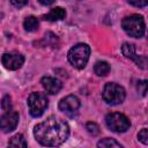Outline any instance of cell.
Returning a JSON list of instances; mask_svg holds the SVG:
<instances>
[{
    "instance_id": "obj_3",
    "label": "cell",
    "mask_w": 148,
    "mask_h": 148,
    "mask_svg": "<svg viewBox=\"0 0 148 148\" xmlns=\"http://www.w3.org/2000/svg\"><path fill=\"white\" fill-rule=\"evenodd\" d=\"M89 56H90L89 45L79 43L68 51L67 58H68L69 64L73 67H75L77 69H82L86 67V65L89 60Z\"/></svg>"
},
{
    "instance_id": "obj_17",
    "label": "cell",
    "mask_w": 148,
    "mask_h": 148,
    "mask_svg": "<svg viewBox=\"0 0 148 148\" xmlns=\"http://www.w3.org/2000/svg\"><path fill=\"white\" fill-rule=\"evenodd\" d=\"M136 91L140 96H146L148 94V80H140L136 82Z\"/></svg>"
},
{
    "instance_id": "obj_14",
    "label": "cell",
    "mask_w": 148,
    "mask_h": 148,
    "mask_svg": "<svg viewBox=\"0 0 148 148\" xmlns=\"http://www.w3.org/2000/svg\"><path fill=\"white\" fill-rule=\"evenodd\" d=\"M23 27H24V29L27 31L32 32V31H36L38 29L39 22H38L37 17H35V16H28L23 21Z\"/></svg>"
},
{
    "instance_id": "obj_1",
    "label": "cell",
    "mask_w": 148,
    "mask_h": 148,
    "mask_svg": "<svg viewBox=\"0 0 148 148\" xmlns=\"http://www.w3.org/2000/svg\"><path fill=\"white\" fill-rule=\"evenodd\" d=\"M34 135L42 146L58 147L67 140L69 135V126L65 120L51 116L35 126Z\"/></svg>"
},
{
    "instance_id": "obj_11",
    "label": "cell",
    "mask_w": 148,
    "mask_h": 148,
    "mask_svg": "<svg viewBox=\"0 0 148 148\" xmlns=\"http://www.w3.org/2000/svg\"><path fill=\"white\" fill-rule=\"evenodd\" d=\"M65 16H66V10H65L64 8H61V7H54V8H52V9L49 12V14L44 15L43 18H44V20H47V21L54 22V21L64 20Z\"/></svg>"
},
{
    "instance_id": "obj_10",
    "label": "cell",
    "mask_w": 148,
    "mask_h": 148,
    "mask_svg": "<svg viewBox=\"0 0 148 148\" xmlns=\"http://www.w3.org/2000/svg\"><path fill=\"white\" fill-rule=\"evenodd\" d=\"M40 83H42V86L44 87V89H45L49 94H52V95L58 94V92L60 91L61 87H62L61 82H60L58 79L52 77V76H44V77H42Z\"/></svg>"
},
{
    "instance_id": "obj_16",
    "label": "cell",
    "mask_w": 148,
    "mask_h": 148,
    "mask_svg": "<svg viewBox=\"0 0 148 148\" xmlns=\"http://www.w3.org/2000/svg\"><path fill=\"white\" fill-rule=\"evenodd\" d=\"M97 148H124V147L114 139L104 138L97 142Z\"/></svg>"
},
{
    "instance_id": "obj_19",
    "label": "cell",
    "mask_w": 148,
    "mask_h": 148,
    "mask_svg": "<svg viewBox=\"0 0 148 148\" xmlns=\"http://www.w3.org/2000/svg\"><path fill=\"white\" fill-rule=\"evenodd\" d=\"M1 108L3 111L6 112H9L10 109H12V99H10V96L9 95H5L2 97V101H1Z\"/></svg>"
},
{
    "instance_id": "obj_12",
    "label": "cell",
    "mask_w": 148,
    "mask_h": 148,
    "mask_svg": "<svg viewBox=\"0 0 148 148\" xmlns=\"http://www.w3.org/2000/svg\"><path fill=\"white\" fill-rule=\"evenodd\" d=\"M8 148H27V141H25L24 136L20 133L13 135L9 139Z\"/></svg>"
},
{
    "instance_id": "obj_5",
    "label": "cell",
    "mask_w": 148,
    "mask_h": 148,
    "mask_svg": "<svg viewBox=\"0 0 148 148\" xmlns=\"http://www.w3.org/2000/svg\"><path fill=\"white\" fill-rule=\"evenodd\" d=\"M27 103L29 106L30 114L35 118L40 117L49 105L47 97L43 92H31L28 97Z\"/></svg>"
},
{
    "instance_id": "obj_18",
    "label": "cell",
    "mask_w": 148,
    "mask_h": 148,
    "mask_svg": "<svg viewBox=\"0 0 148 148\" xmlns=\"http://www.w3.org/2000/svg\"><path fill=\"white\" fill-rule=\"evenodd\" d=\"M86 130L87 132L90 134V135H97L99 133V127L96 123H92V121H89L86 124Z\"/></svg>"
},
{
    "instance_id": "obj_21",
    "label": "cell",
    "mask_w": 148,
    "mask_h": 148,
    "mask_svg": "<svg viewBox=\"0 0 148 148\" xmlns=\"http://www.w3.org/2000/svg\"><path fill=\"white\" fill-rule=\"evenodd\" d=\"M128 3L131 6H135V7H145V6H148V0H143V1H128Z\"/></svg>"
},
{
    "instance_id": "obj_8",
    "label": "cell",
    "mask_w": 148,
    "mask_h": 148,
    "mask_svg": "<svg viewBox=\"0 0 148 148\" xmlns=\"http://www.w3.org/2000/svg\"><path fill=\"white\" fill-rule=\"evenodd\" d=\"M80 108V101L74 95H68L59 102V109L68 116H74Z\"/></svg>"
},
{
    "instance_id": "obj_9",
    "label": "cell",
    "mask_w": 148,
    "mask_h": 148,
    "mask_svg": "<svg viewBox=\"0 0 148 148\" xmlns=\"http://www.w3.org/2000/svg\"><path fill=\"white\" fill-rule=\"evenodd\" d=\"M18 124V113L16 111H9L1 116L0 119V126L2 132L8 133L16 128Z\"/></svg>"
},
{
    "instance_id": "obj_6",
    "label": "cell",
    "mask_w": 148,
    "mask_h": 148,
    "mask_svg": "<svg viewBox=\"0 0 148 148\" xmlns=\"http://www.w3.org/2000/svg\"><path fill=\"white\" fill-rule=\"evenodd\" d=\"M105 124L109 130H111L112 132H117V133L126 132L131 126L128 118L120 112L109 113L105 117Z\"/></svg>"
},
{
    "instance_id": "obj_15",
    "label": "cell",
    "mask_w": 148,
    "mask_h": 148,
    "mask_svg": "<svg viewBox=\"0 0 148 148\" xmlns=\"http://www.w3.org/2000/svg\"><path fill=\"white\" fill-rule=\"evenodd\" d=\"M94 72L98 76H105L110 72V65L106 61H97L94 66Z\"/></svg>"
},
{
    "instance_id": "obj_13",
    "label": "cell",
    "mask_w": 148,
    "mask_h": 148,
    "mask_svg": "<svg viewBox=\"0 0 148 148\" xmlns=\"http://www.w3.org/2000/svg\"><path fill=\"white\" fill-rule=\"evenodd\" d=\"M121 52H123V54L126 57V58H128V59H132L133 61H135L136 59H138V54H136V52H135V47H134V45L133 44H130V43H124L123 44V46H121Z\"/></svg>"
},
{
    "instance_id": "obj_7",
    "label": "cell",
    "mask_w": 148,
    "mask_h": 148,
    "mask_svg": "<svg viewBox=\"0 0 148 148\" xmlns=\"http://www.w3.org/2000/svg\"><path fill=\"white\" fill-rule=\"evenodd\" d=\"M1 62L5 68L9 71H16L22 67L24 62V57L18 52H8L3 53L1 58Z\"/></svg>"
},
{
    "instance_id": "obj_2",
    "label": "cell",
    "mask_w": 148,
    "mask_h": 148,
    "mask_svg": "<svg viewBox=\"0 0 148 148\" xmlns=\"http://www.w3.org/2000/svg\"><path fill=\"white\" fill-rule=\"evenodd\" d=\"M121 27L127 35L134 38L142 37L146 31L145 20L142 15H139V14H132L130 16L124 17L121 21Z\"/></svg>"
},
{
    "instance_id": "obj_22",
    "label": "cell",
    "mask_w": 148,
    "mask_h": 148,
    "mask_svg": "<svg viewBox=\"0 0 148 148\" xmlns=\"http://www.w3.org/2000/svg\"><path fill=\"white\" fill-rule=\"evenodd\" d=\"M10 3H12L13 6L17 7V8H21V7L25 6V5L28 3V1H15V0H13V1H10Z\"/></svg>"
},
{
    "instance_id": "obj_23",
    "label": "cell",
    "mask_w": 148,
    "mask_h": 148,
    "mask_svg": "<svg viewBox=\"0 0 148 148\" xmlns=\"http://www.w3.org/2000/svg\"><path fill=\"white\" fill-rule=\"evenodd\" d=\"M39 2L42 5H52L53 3V0H50V1H42V0H39Z\"/></svg>"
},
{
    "instance_id": "obj_20",
    "label": "cell",
    "mask_w": 148,
    "mask_h": 148,
    "mask_svg": "<svg viewBox=\"0 0 148 148\" xmlns=\"http://www.w3.org/2000/svg\"><path fill=\"white\" fill-rule=\"evenodd\" d=\"M138 139L143 145H148V128H142L138 133Z\"/></svg>"
},
{
    "instance_id": "obj_4",
    "label": "cell",
    "mask_w": 148,
    "mask_h": 148,
    "mask_svg": "<svg viewBox=\"0 0 148 148\" xmlns=\"http://www.w3.org/2000/svg\"><path fill=\"white\" fill-rule=\"evenodd\" d=\"M102 97L106 104L118 105V104H121L124 102V99L126 97V92L121 86H119L114 82H110V83H106L104 86Z\"/></svg>"
}]
</instances>
